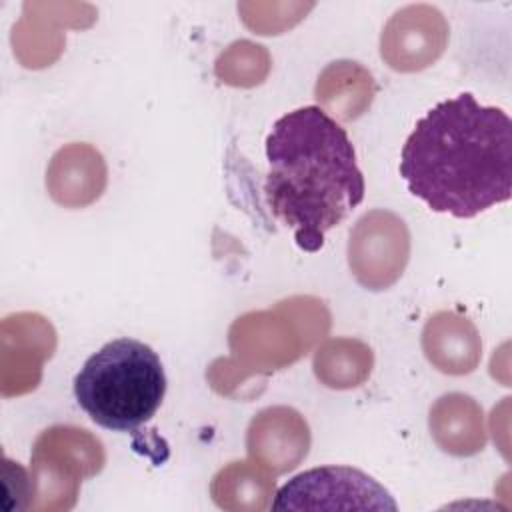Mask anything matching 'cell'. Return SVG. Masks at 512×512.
<instances>
[{
	"mask_svg": "<svg viewBox=\"0 0 512 512\" xmlns=\"http://www.w3.org/2000/svg\"><path fill=\"white\" fill-rule=\"evenodd\" d=\"M448 40V24L440 10L428 4L406 6L388 20L380 38V54L390 68L414 72L430 66Z\"/></svg>",
	"mask_w": 512,
	"mask_h": 512,
	"instance_id": "obj_6",
	"label": "cell"
},
{
	"mask_svg": "<svg viewBox=\"0 0 512 512\" xmlns=\"http://www.w3.org/2000/svg\"><path fill=\"white\" fill-rule=\"evenodd\" d=\"M246 448L256 464L272 474H284L306 458L310 448V428L294 408H264L248 426Z\"/></svg>",
	"mask_w": 512,
	"mask_h": 512,
	"instance_id": "obj_7",
	"label": "cell"
},
{
	"mask_svg": "<svg viewBox=\"0 0 512 512\" xmlns=\"http://www.w3.org/2000/svg\"><path fill=\"white\" fill-rule=\"evenodd\" d=\"M342 366L332 382V388H352L362 384L372 370V350L350 338H332L316 350L314 356V372L318 380Z\"/></svg>",
	"mask_w": 512,
	"mask_h": 512,
	"instance_id": "obj_11",
	"label": "cell"
},
{
	"mask_svg": "<svg viewBox=\"0 0 512 512\" xmlns=\"http://www.w3.org/2000/svg\"><path fill=\"white\" fill-rule=\"evenodd\" d=\"M426 358L444 374H468L480 358V340L476 328L454 312H438L422 332Z\"/></svg>",
	"mask_w": 512,
	"mask_h": 512,
	"instance_id": "obj_9",
	"label": "cell"
},
{
	"mask_svg": "<svg viewBox=\"0 0 512 512\" xmlns=\"http://www.w3.org/2000/svg\"><path fill=\"white\" fill-rule=\"evenodd\" d=\"M166 374L160 356L144 342L116 338L94 352L74 378L78 406L106 430L130 432L162 406Z\"/></svg>",
	"mask_w": 512,
	"mask_h": 512,
	"instance_id": "obj_3",
	"label": "cell"
},
{
	"mask_svg": "<svg viewBox=\"0 0 512 512\" xmlns=\"http://www.w3.org/2000/svg\"><path fill=\"white\" fill-rule=\"evenodd\" d=\"M266 204L294 230L298 248L318 252L324 234L364 200L366 184L346 130L320 106L280 116L266 136Z\"/></svg>",
	"mask_w": 512,
	"mask_h": 512,
	"instance_id": "obj_2",
	"label": "cell"
},
{
	"mask_svg": "<svg viewBox=\"0 0 512 512\" xmlns=\"http://www.w3.org/2000/svg\"><path fill=\"white\" fill-rule=\"evenodd\" d=\"M408 252V230L392 212H366L350 230L348 264L368 290H384L394 284L404 272Z\"/></svg>",
	"mask_w": 512,
	"mask_h": 512,
	"instance_id": "obj_5",
	"label": "cell"
},
{
	"mask_svg": "<svg viewBox=\"0 0 512 512\" xmlns=\"http://www.w3.org/2000/svg\"><path fill=\"white\" fill-rule=\"evenodd\" d=\"M408 192L432 212L474 218L512 196V122L470 92L438 102L400 152Z\"/></svg>",
	"mask_w": 512,
	"mask_h": 512,
	"instance_id": "obj_1",
	"label": "cell"
},
{
	"mask_svg": "<svg viewBox=\"0 0 512 512\" xmlns=\"http://www.w3.org/2000/svg\"><path fill=\"white\" fill-rule=\"evenodd\" d=\"M106 186V164L90 144L72 142L60 148L46 170V188L54 202L66 208L86 206L100 198Z\"/></svg>",
	"mask_w": 512,
	"mask_h": 512,
	"instance_id": "obj_8",
	"label": "cell"
},
{
	"mask_svg": "<svg viewBox=\"0 0 512 512\" xmlns=\"http://www.w3.org/2000/svg\"><path fill=\"white\" fill-rule=\"evenodd\" d=\"M482 408L468 394H444L430 408V432L436 444L454 456H472L486 444Z\"/></svg>",
	"mask_w": 512,
	"mask_h": 512,
	"instance_id": "obj_10",
	"label": "cell"
},
{
	"mask_svg": "<svg viewBox=\"0 0 512 512\" xmlns=\"http://www.w3.org/2000/svg\"><path fill=\"white\" fill-rule=\"evenodd\" d=\"M272 510L298 508H376L396 510L390 492L368 474L348 466H322L306 470L286 482Z\"/></svg>",
	"mask_w": 512,
	"mask_h": 512,
	"instance_id": "obj_4",
	"label": "cell"
}]
</instances>
